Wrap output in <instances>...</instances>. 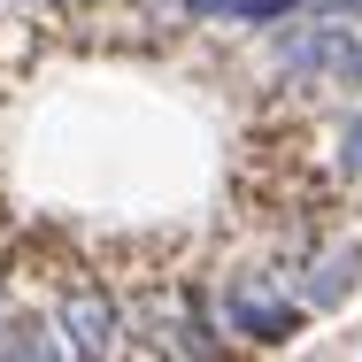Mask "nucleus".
<instances>
[{
  "mask_svg": "<svg viewBox=\"0 0 362 362\" xmlns=\"http://www.w3.org/2000/svg\"><path fill=\"white\" fill-rule=\"evenodd\" d=\"M216 316H223L231 339L286 347V339H300V324H308V300H300V286L286 293V278H270V270H239V278H223Z\"/></svg>",
  "mask_w": 362,
  "mask_h": 362,
  "instance_id": "nucleus-1",
  "label": "nucleus"
},
{
  "mask_svg": "<svg viewBox=\"0 0 362 362\" xmlns=\"http://www.w3.org/2000/svg\"><path fill=\"white\" fill-rule=\"evenodd\" d=\"M362 23H339V16H316V23H270V70L286 93H316V85H339L347 70V47H355Z\"/></svg>",
  "mask_w": 362,
  "mask_h": 362,
  "instance_id": "nucleus-2",
  "label": "nucleus"
},
{
  "mask_svg": "<svg viewBox=\"0 0 362 362\" xmlns=\"http://www.w3.org/2000/svg\"><path fill=\"white\" fill-rule=\"evenodd\" d=\"M54 332H62V355H116L124 308H116L100 286H70L54 300Z\"/></svg>",
  "mask_w": 362,
  "mask_h": 362,
  "instance_id": "nucleus-3",
  "label": "nucleus"
},
{
  "mask_svg": "<svg viewBox=\"0 0 362 362\" xmlns=\"http://www.w3.org/2000/svg\"><path fill=\"white\" fill-rule=\"evenodd\" d=\"M362 286V247H316L308 262H300V300H308V316H332V308H347V293Z\"/></svg>",
  "mask_w": 362,
  "mask_h": 362,
  "instance_id": "nucleus-4",
  "label": "nucleus"
},
{
  "mask_svg": "<svg viewBox=\"0 0 362 362\" xmlns=\"http://www.w3.org/2000/svg\"><path fill=\"white\" fill-rule=\"evenodd\" d=\"M0 355L54 362V355H62V332H54V324H39V316H0Z\"/></svg>",
  "mask_w": 362,
  "mask_h": 362,
  "instance_id": "nucleus-5",
  "label": "nucleus"
},
{
  "mask_svg": "<svg viewBox=\"0 0 362 362\" xmlns=\"http://www.w3.org/2000/svg\"><path fill=\"white\" fill-rule=\"evenodd\" d=\"M308 0H239L231 8V23H247V31H270V23H286V16H300Z\"/></svg>",
  "mask_w": 362,
  "mask_h": 362,
  "instance_id": "nucleus-6",
  "label": "nucleus"
},
{
  "mask_svg": "<svg viewBox=\"0 0 362 362\" xmlns=\"http://www.w3.org/2000/svg\"><path fill=\"white\" fill-rule=\"evenodd\" d=\"M339 177L362 185V108H347V124H339Z\"/></svg>",
  "mask_w": 362,
  "mask_h": 362,
  "instance_id": "nucleus-7",
  "label": "nucleus"
},
{
  "mask_svg": "<svg viewBox=\"0 0 362 362\" xmlns=\"http://www.w3.org/2000/svg\"><path fill=\"white\" fill-rule=\"evenodd\" d=\"M231 8H239V0H177V16H185V23H231Z\"/></svg>",
  "mask_w": 362,
  "mask_h": 362,
  "instance_id": "nucleus-8",
  "label": "nucleus"
},
{
  "mask_svg": "<svg viewBox=\"0 0 362 362\" xmlns=\"http://www.w3.org/2000/svg\"><path fill=\"white\" fill-rule=\"evenodd\" d=\"M316 16H339V23H362V0H308Z\"/></svg>",
  "mask_w": 362,
  "mask_h": 362,
  "instance_id": "nucleus-9",
  "label": "nucleus"
},
{
  "mask_svg": "<svg viewBox=\"0 0 362 362\" xmlns=\"http://www.w3.org/2000/svg\"><path fill=\"white\" fill-rule=\"evenodd\" d=\"M339 85H347V93H362V31H355V47H347V70H339Z\"/></svg>",
  "mask_w": 362,
  "mask_h": 362,
  "instance_id": "nucleus-10",
  "label": "nucleus"
},
{
  "mask_svg": "<svg viewBox=\"0 0 362 362\" xmlns=\"http://www.w3.org/2000/svg\"><path fill=\"white\" fill-rule=\"evenodd\" d=\"M54 8H70V0H54Z\"/></svg>",
  "mask_w": 362,
  "mask_h": 362,
  "instance_id": "nucleus-11",
  "label": "nucleus"
},
{
  "mask_svg": "<svg viewBox=\"0 0 362 362\" xmlns=\"http://www.w3.org/2000/svg\"><path fill=\"white\" fill-rule=\"evenodd\" d=\"M0 316H8V308H0Z\"/></svg>",
  "mask_w": 362,
  "mask_h": 362,
  "instance_id": "nucleus-12",
  "label": "nucleus"
}]
</instances>
